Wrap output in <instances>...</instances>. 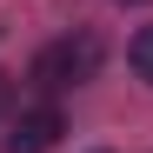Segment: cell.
Returning a JSON list of instances; mask_svg holds the SVG:
<instances>
[{
  "mask_svg": "<svg viewBox=\"0 0 153 153\" xmlns=\"http://www.w3.org/2000/svg\"><path fill=\"white\" fill-rule=\"evenodd\" d=\"M93 73H100V40L93 33H67V40H47L40 53H33L27 80L40 93H67V87H87Z\"/></svg>",
  "mask_w": 153,
  "mask_h": 153,
  "instance_id": "obj_1",
  "label": "cell"
},
{
  "mask_svg": "<svg viewBox=\"0 0 153 153\" xmlns=\"http://www.w3.org/2000/svg\"><path fill=\"white\" fill-rule=\"evenodd\" d=\"M67 133V120L53 107H27V113H13L7 120V140H0V153H53Z\"/></svg>",
  "mask_w": 153,
  "mask_h": 153,
  "instance_id": "obj_2",
  "label": "cell"
},
{
  "mask_svg": "<svg viewBox=\"0 0 153 153\" xmlns=\"http://www.w3.org/2000/svg\"><path fill=\"white\" fill-rule=\"evenodd\" d=\"M126 67H133L140 80H153V27H140V33H133V47H126Z\"/></svg>",
  "mask_w": 153,
  "mask_h": 153,
  "instance_id": "obj_3",
  "label": "cell"
},
{
  "mask_svg": "<svg viewBox=\"0 0 153 153\" xmlns=\"http://www.w3.org/2000/svg\"><path fill=\"white\" fill-rule=\"evenodd\" d=\"M13 100H20V80H13V73H0V120L13 113Z\"/></svg>",
  "mask_w": 153,
  "mask_h": 153,
  "instance_id": "obj_4",
  "label": "cell"
},
{
  "mask_svg": "<svg viewBox=\"0 0 153 153\" xmlns=\"http://www.w3.org/2000/svg\"><path fill=\"white\" fill-rule=\"evenodd\" d=\"M120 7H140V0H120Z\"/></svg>",
  "mask_w": 153,
  "mask_h": 153,
  "instance_id": "obj_5",
  "label": "cell"
}]
</instances>
